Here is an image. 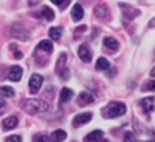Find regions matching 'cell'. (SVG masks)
Returning a JSON list of instances; mask_svg holds the SVG:
<instances>
[{
	"mask_svg": "<svg viewBox=\"0 0 155 142\" xmlns=\"http://www.w3.org/2000/svg\"><path fill=\"white\" fill-rule=\"evenodd\" d=\"M122 10L124 12V15L126 18H130V19H133L134 17H136L137 11L136 9H133L130 6H128L127 5H120Z\"/></svg>",
	"mask_w": 155,
	"mask_h": 142,
	"instance_id": "e0dca14e",
	"label": "cell"
},
{
	"mask_svg": "<svg viewBox=\"0 0 155 142\" xmlns=\"http://www.w3.org/2000/svg\"><path fill=\"white\" fill-rule=\"evenodd\" d=\"M64 0H51V2H52L53 4L56 5H61L62 3L64 2Z\"/></svg>",
	"mask_w": 155,
	"mask_h": 142,
	"instance_id": "83f0119b",
	"label": "cell"
},
{
	"mask_svg": "<svg viewBox=\"0 0 155 142\" xmlns=\"http://www.w3.org/2000/svg\"><path fill=\"white\" fill-rule=\"evenodd\" d=\"M92 114L91 113H80L76 116L74 118L73 125L74 126H80V125L86 124L90 122L92 119Z\"/></svg>",
	"mask_w": 155,
	"mask_h": 142,
	"instance_id": "5b68a950",
	"label": "cell"
},
{
	"mask_svg": "<svg viewBox=\"0 0 155 142\" xmlns=\"http://www.w3.org/2000/svg\"><path fill=\"white\" fill-rule=\"evenodd\" d=\"M80 101L83 102V105L89 104V103H93L94 97L91 94H89L87 92H82L80 94V97H79Z\"/></svg>",
	"mask_w": 155,
	"mask_h": 142,
	"instance_id": "7402d4cb",
	"label": "cell"
},
{
	"mask_svg": "<svg viewBox=\"0 0 155 142\" xmlns=\"http://www.w3.org/2000/svg\"><path fill=\"white\" fill-rule=\"evenodd\" d=\"M104 136V132L101 130H95L92 131L89 134L86 135L84 141H98L102 139Z\"/></svg>",
	"mask_w": 155,
	"mask_h": 142,
	"instance_id": "7c38bea8",
	"label": "cell"
},
{
	"mask_svg": "<svg viewBox=\"0 0 155 142\" xmlns=\"http://www.w3.org/2000/svg\"><path fill=\"white\" fill-rule=\"evenodd\" d=\"M110 67V62L104 57L98 58L95 63V69L97 71H106Z\"/></svg>",
	"mask_w": 155,
	"mask_h": 142,
	"instance_id": "4fadbf2b",
	"label": "cell"
},
{
	"mask_svg": "<svg viewBox=\"0 0 155 142\" xmlns=\"http://www.w3.org/2000/svg\"><path fill=\"white\" fill-rule=\"evenodd\" d=\"M150 74H151V76H152V77H155V67H154V68L151 69Z\"/></svg>",
	"mask_w": 155,
	"mask_h": 142,
	"instance_id": "f546056e",
	"label": "cell"
},
{
	"mask_svg": "<svg viewBox=\"0 0 155 142\" xmlns=\"http://www.w3.org/2000/svg\"><path fill=\"white\" fill-rule=\"evenodd\" d=\"M43 82V77L39 74H33L30 77V81H29V86H30V90L33 93H36L39 89Z\"/></svg>",
	"mask_w": 155,
	"mask_h": 142,
	"instance_id": "277c9868",
	"label": "cell"
},
{
	"mask_svg": "<svg viewBox=\"0 0 155 142\" xmlns=\"http://www.w3.org/2000/svg\"><path fill=\"white\" fill-rule=\"evenodd\" d=\"M18 119L16 116H9L8 118L5 119L2 121V125L5 129L7 130H11V129H13L18 126Z\"/></svg>",
	"mask_w": 155,
	"mask_h": 142,
	"instance_id": "8fae6325",
	"label": "cell"
},
{
	"mask_svg": "<svg viewBox=\"0 0 155 142\" xmlns=\"http://www.w3.org/2000/svg\"><path fill=\"white\" fill-rule=\"evenodd\" d=\"M12 35L21 41H27L30 38L29 30L21 23H15L12 27Z\"/></svg>",
	"mask_w": 155,
	"mask_h": 142,
	"instance_id": "3957f363",
	"label": "cell"
},
{
	"mask_svg": "<svg viewBox=\"0 0 155 142\" xmlns=\"http://www.w3.org/2000/svg\"><path fill=\"white\" fill-rule=\"evenodd\" d=\"M74 93L68 88H63L60 92V100L62 103H68L73 98Z\"/></svg>",
	"mask_w": 155,
	"mask_h": 142,
	"instance_id": "30bf717a",
	"label": "cell"
},
{
	"mask_svg": "<svg viewBox=\"0 0 155 142\" xmlns=\"http://www.w3.org/2000/svg\"><path fill=\"white\" fill-rule=\"evenodd\" d=\"M141 105L145 112L148 113L151 112V111H155V97L144 98L141 101Z\"/></svg>",
	"mask_w": 155,
	"mask_h": 142,
	"instance_id": "8992f818",
	"label": "cell"
},
{
	"mask_svg": "<svg viewBox=\"0 0 155 142\" xmlns=\"http://www.w3.org/2000/svg\"><path fill=\"white\" fill-rule=\"evenodd\" d=\"M51 140L54 141H62L66 139L67 133L62 129H57L53 132L51 135Z\"/></svg>",
	"mask_w": 155,
	"mask_h": 142,
	"instance_id": "5bb4252c",
	"label": "cell"
},
{
	"mask_svg": "<svg viewBox=\"0 0 155 142\" xmlns=\"http://www.w3.org/2000/svg\"><path fill=\"white\" fill-rule=\"evenodd\" d=\"M147 88L149 91L155 92V81H150L147 85Z\"/></svg>",
	"mask_w": 155,
	"mask_h": 142,
	"instance_id": "d4e9b609",
	"label": "cell"
},
{
	"mask_svg": "<svg viewBox=\"0 0 155 142\" xmlns=\"http://www.w3.org/2000/svg\"><path fill=\"white\" fill-rule=\"evenodd\" d=\"M127 112V107L124 103L120 102H112L108 105L107 116L109 118H117L122 116Z\"/></svg>",
	"mask_w": 155,
	"mask_h": 142,
	"instance_id": "7a4b0ae2",
	"label": "cell"
},
{
	"mask_svg": "<svg viewBox=\"0 0 155 142\" xmlns=\"http://www.w3.org/2000/svg\"><path fill=\"white\" fill-rule=\"evenodd\" d=\"M14 56H15V59H21V58H22L23 56H24V55H23L22 52L18 51V50H16V51L15 52V53H14Z\"/></svg>",
	"mask_w": 155,
	"mask_h": 142,
	"instance_id": "484cf974",
	"label": "cell"
},
{
	"mask_svg": "<svg viewBox=\"0 0 155 142\" xmlns=\"http://www.w3.org/2000/svg\"><path fill=\"white\" fill-rule=\"evenodd\" d=\"M78 56L85 62H90L92 61V54L89 49L85 45H81L78 50Z\"/></svg>",
	"mask_w": 155,
	"mask_h": 142,
	"instance_id": "9c48e42d",
	"label": "cell"
},
{
	"mask_svg": "<svg viewBox=\"0 0 155 142\" xmlns=\"http://www.w3.org/2000/svg\"><path fill=\"white\" fill-rule=\"evenodd\" d=\"M84 15V11L83 7L80 4L77 3L74 5L71 10V17L74 21H79L83 18Z\"/></svg>",
	"mask_w": 155,
	"mask_h": 142,
	"instance_id": "ba28073f",
	"label": "cell"
},
{
	"mask_svg": "<svg viewBox=\"0 0 155 142\" xmlns=\"http://www.w3.org/2000/svg\"><path fill=\"white\" fill-rule=\"evenodd\" d=\"M21 109L30 115L45 113L49 109V105L39 99H25L20 103Z\"/></svg>",
	"mask_w": 155,
	"mask_h": 142,
	"instance_id": "6da1fadb",
	"label": "cell"
},
{
	"mask_svg": "<svg viewBox=\"0 0 155 142\" xmlns=\"http://www.w3.org/2000/svg\"><path fill=\"white\" fill-rule=\"evenodd\" d=\"M41 15L48 21H51L54 18V13L51 8L48 6H43L41 10Z\"/></svg>",
	"mask_w": 155,
	"mask_h": 142,
	"instance_id": "ffe728a7",
	"label": "cell"
},
{
	"mask_svg": "<svg viewBox=\"0 0 155 142\" xmlns=\"http://www.w3.org/2000/svg\"><path fill=\"white\" fill-rule=\"evenodd\" d=\"M5 106V101L2 97H0V108L3 107Z\"/></svg>",
	"mask_w": 155,
	"mask_h": 142,
	"instance_id": "f1b7e54d",
	"label": "cell"
},
{
	"mask_svg": "<svg viewBox=\"0 0 155 142\" xmlns=\"http://www.w3.org/2000/svg\"><path fill=\"white\" fill-rule=\"evenodd\" d=\"M38 141H43V142H47V141H50L51 140L49 139V138H48L47 136H45V135H42V136L39 137V139L37 140Z\"/></svg>",
	"mask_w": 155,
	"mask_h": 142,
	"instance_id": "4316f807",
	"label": "cell"
},
{
	"mask_svg": "<svg viewBox=\"0 0 155 142\" xmlns=\"http://www.w3.org/2000/svg\"><path fill=\"white\" fill-rule=\"evenodd\" d=\"M6 141H12V142H21L22 140H21V136L16 135H11V136L8 137L5 139Z\"/></svg>",
	"mask_w": 155,
	"mask_h": 142,
	"instance_id": "cb8c5ba5",
	"label": "cell"
},
{
	"mask_svg": "<svg viewBox=\"0 0 155 142\" xmlns=\"http://www.w3.org/2000/svg\"><path fill=\"white\" fill-rule=\"evenodd\" d=\"M22 68L18 66V65H15V66L12 67V68L11 69L10 72L8 74V78L9 80L14 82L19 81L21 79V77H22Z\"/></svg>",
	"mask_w": 155,
	"mask_h": 142,
	"instance_id": "52a82bcc",
	"label": "cell"
},
{
	"mask_svg": "<svg viewBox=\"0 0 155 142\" xmlns=\"http://www.w3.org/2000/svg\"><path fill=\"white\" fill-rule=\"evenodd\" d=\"M104 44L105 47L112 50H116L119 48V43L114 37H107L104 39Z\"/></svg>",
	"mask_w": 155,
	"mask_h": 142,
	"instance_id": "d6986e66",
	"label": "cell"
},
{
	"mask_svg": "<svg viewBox=\"0 0 155 142\" xmlns=\"http://www.w3.org/2000/svg\"><path fill=\"white\" fill-rule=\"evenodd\" d=\"M0 95L2 97H13L15 96V91L12 87L9 86H3L0 88Z\"/></svg>",
	"mask_w": 155,
	"mask_h": 142,
	"instance_id": "44dd1931",
	"label": "cell"
},
{
	"mask_svg": "<svg viewBox=\"0 0 155 142\" xmlns=\"http://www.w3.org/2000/svg\"><path fill=\"white\" fill-rule=\"evenodd\" d=\"M136 137L133 135L132 132H128L125 134V136H124V141L130 142V141H136Z\"/></svg>",
	"mask_w": 155,
	"mask_h": 142,
	"instance_id": "603a6c76",
	"label": "cell"
},
{
	"mask_svg": "<svg viewBox=\"0 0 155 142\" xmlns=\"http://www.w3.org/2000/svg\"><path fill=\"white\" fill-rule=\"evenodd\" d=\"M62 28L61 27H52L48 30V35L54 40H58L62 36Z\"/></svg>",
	"mask_w": 155,
	"mask_h": 142,
	"instance_id": "2e32d148",
	"label": "cell"
},
{
	"mask_svg": "<svg viewBox=\"0 0 155 142\" xmlns=\"http://www.w3.org/2000/svg\"><path fill=\"white\" fill-rule=\"evenodd\" d=\"M37 48L47 52V53H51L53 50V44L48 40H43L39 43V44L37 45Z\"/></svg>",
	"mask_w": 155,
	"mask_h": 142,
	"instance_id": "ac0fdd59",
	"label": "cell"
},
{
	"mask_svg": "<svg viewBox=\"0 0 155 142\" xmlns=\"http://www.w3.org/2000/svg\"><path fill=\"white\" fill-rule=\"evenodd\" d=\"M108 9L105 5H98L94 9V13L98 18H104L107 16Z\"/></svg>",
	"mask_w": 155,
	"mask_h": 142,
	"instance_id": "9a60e30c",
	"label": "cell"
}]
</instances>
